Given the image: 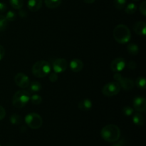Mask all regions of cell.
<instances>
[{
    "mask_svg": "<svg viewBox=\"0 0 146 146\" xmlns=\"http://www.w3.org/2000/svg\"><path fill=\"white\" fill-rule=\"evenodd\" d=\"M113 37L115 41L121 44H127L131 38L129 28L125 24H118L113 29Z\"/></svg>",
    "mask_w": 146,
    "mask_h": 146,
    "instance_id": "2",
    "label": "cell"
},
{
    "mask_svg": "<svg viewBox=\"0 0 146 146\" xmlns=\"http://www.w3.org/2000/svg\"><path fill=\"white\" fill-rule=\"evenodd\" d=\"M58 78V74H57L56 73L53 72V73H51V74H49L48 79H49V81H51V82H52V83L56 82V81H57Z\"/></svg>",
    "mask_w": 146,
    "mask_h": 146,
    "instance_id": "30",
    "label": "cell"
},
{
    "mask_svg": "<svg viewBox=\"0 0 146 146\" xmlns=\"http://www.w3.org/2000/svg\"><path fill=\"white\" fill-rule=\"evenodd\" d=\"M4 54H5V50L4 48L1 45H0V61L2 60V58H4Z\"/></svg>",
    "mask_w": 146,
    "mask_h": 146,
    "instance_id": "36",
    "label": "cell"
},
{
    "mask_svg": "<svg viewBox=\"0 0 146 146\" xmlns=\"http://www.w3.org/2000/svg\"><path fill=\"white\" fill-rule=\"evenodd\" d=\"M8 146H10V145H8Z\"/></svg>",
    "mask_w": 146,
    "mask_h": 146,
    "instance_id": "40",
    "label": "cell"
},
{
    "mask_svg": "<svg viewBox=\"0 0 146 146\" xmlns=\"http://www.w3.org/2000/svg\"><path fill=\"white\" fill-rule=\"evenodd\" d=\"M121 88L118 82H109L103 87L102 93L105 96L112 97L117 95L121 91Z\"/></svg>",
    "mask_w": 146,
    "mask_h": 146,
    "instance_id": "6",
    "label": "cell"
},
{
    "mask_svg": "<svg viewBox=\"0 0 146 146\" xmlns=\"http://www.w3.org/2000/svg\"><path fill=\"white\" fill-rule=\"evenodd\" d=\"M127 51L131 55L135 56L139 52V47L136 44L131 43L127 45Z\"/></svg>",
    "mask_w": 146,
    "mask_h": 146,
    "instance_id": "17",
    "label": "cell"
},
{
    "mask_svg": "<svg viewBox=\"0 0 146 146\" xmlns=\"http://www.w3.org/2000/svg\"><path fill=\"white\" fill-rule=\"evenodd\" d=\"M128 67L129 69H131V70H133V69H135L137 67V64L134 61H131L128 62Z\"/></svg>",
    "mask_w": 146,
    "mask_h": 146,
    "instance_id": "32",
    "label": "cell"
},
{
    "mask_svg": "<svg viewBox=\"0 0 146 146\" xmlns=\"http://www.w3.org/2000/svg\"><path fill=\"white\" fill-rule=\"evenodd\" d=\"M122 112L125 115H126V116H131V115H132L133 114L134 109L133 108H132V107L126 106L123 108Z\"/></svg>",
    "mask_w": 146,
    "mask_h": 146,
    "instance_id": "27",
    "label": "cell"
},
{
    "mask_svg": "<svg viewBox=\"0 0 146 146\" xmlns=\"http://www.w3.org/2000/svg\"><path fill=\"white\" fill-rule=\"evenodd\" d=\"M133 1H139V0H133Z\"/></svg>",
    "mask_w": 146,
    "mask_h": 146,
    "instance_id": "39",
    "label": "cell"
},
{
    "mask_svg": "<svg viewBox=\"0 0 146 146\" xmlns=\"http://www.w3.org/2000/svg\"><path fill=\"white\" fill-rule=\"evenodd\" d=\"M14 82L19 88H26L29 86L30 80L26 74L23 73H18L14 76Z\"/></svg>",
    "mask_w": 146,
    "mask_h": 146,
    "instance_id": "8",
    "label": "cell"
},
{
    "mask_svg": "<svg viewBox=\"0 0 146 146\" xmlns=\"http://www.w3.org/2000/svg\"><path fill=\"white\" fill-rule=\"evenodd\" d=\"M118 84H119L121 88H122L125 91H131V90L133 88L134 86H135L134 81L132 79L128 78H125V77H123L118 81Z\"/></svg>",
    "mask_w": 146,
    "mask_h": 146,
    "instance_id": "11",
    "label": "cell"
},
{
    "mask_svg": "<svg viewBox=\"0 0 146 146\" xmlns=\"http://www.w3.org/2000/svg\"><path fill=\"white\" fill-rule=\"evenodd\" d=\"M26 124L31 129L36 130L41 128L43 124V119L41 115L36 113H29L24 118Z\"/></svg>",
    "mask_w": 146,
    "mask_h": 146,
    "instance_id": "5",
    "label": "cell"
},
{
    "mask_svg": "<svg viewBox=\"0 0 146 146\" xmlns=\"http://www.w3.org/2000/svg\"><path fill=\"white\" fill-rule=\"evenodd\" d=\"M51 70V66L48 61L45 60L38 61L33 65L31 71L34 76L37 78H44L49 74Z\"/></svg>",
    "mask_w": 146,
    "mask_h": 146,
    "instance_id": "3",
    "label": "cell"
},
{
    "mask_svg": "<svg viewBox=\"0 0 146 146\" xmlns=\"http://www.w3.org/2000/svg\"><path fill=\"white\" fill-rule=\"evenodd\" d=\"M133 107L137 112H144L146 109V100L141 96H137L133 101Z\"/></svg>",
    "mask_w": 146,
    "mask_h": 146,
    "instance_id": "10",
    "label": "cell"
},
{
    "mask_svg": "<svg viewBox=\"0 0 146 146\" xmlns=\"http://www.w3.org/2000/svg\"><path fill=\"white\" fill-rule=\"evenodd\" d=\"M6 116V111L4 107L0 106V121L4 119Z\"/></svg>",
    "mask_w": 146,
    "mask_h": 146,
    "instance_id": "31",
    "label": "cell"
},
{
    "mask_svg": "<svg viewBox=\"0 0 146 146\" xmlns=\"http://www.w3.org/2000/svg\"><path fill=\"white\" fill-rule=\"evenodd\" d=\"M137 11V6L134 3H130L125 7V11L128 14H133Z\"/></svg>",
    "mask_w": 146,
    "mask_h": 146,
    "instance_id": "23",
    "label": "cell"
},
{
    "mask_svg": "<svg viewBox=\"0 0 146 146\" xmlns=\"http://www.w3.org/2000/svg\"><path fill=\"white\" fill-rule=\"evenodd\" d=\"M19 17H21V18H24V17H27V13L25 10L21 8L20 9H19Z\"/></svg>",
    "mask_w": 146,
    "mask_h": 146,
    "instance_id": "34",
    "label": "cell"
},
{
    "mask_svg": "<svg viewBox=\"0 0 146 146\" xmlns=\"http://www.w3.org/2000/svg\"><path fill=\"white\" fill-rule=\"evenodd\" d=\"M125 66H126L125 60L123 58L118 57L112 61L110 67H111V71H113L114 73H120L125 68Z\"/></svg>",
    "mask_w": 146,
    "mask_h": 146,
    "instance_id": "9",
    "label": "cell"
},
{
    "mask_svg": "<svg viewBox=\"0 0 146 146\" xmlns=\"http://www.w3.org/2000/svg\"><path fill=\"white\" fill-rule=\"evenodd\" d=\"M0 146H1V145H0Z\"/></svg>",
    "mask_w": 146,
    "mask_h": 146,
    "instance_id": "41",
    "label": "cell"
},
{
    "mask_svg": "<svg viewBox=\"0 0 146 146\" xmlns=\"http://www.w3.org/2000/svg\"><path fill=\"white\" fill-rule=\"evenodd\" d=\"M43 4L42 0H29L27 7L31 11L36 12L41 8Z\"/></svg>",
    "mask_w": 146,
    "mask_h": 146,
    "instance_id": "14",
    "label": "cell"
},
{
    "mask_svg": "<svg viewBox=\"0 0 146 146\" xmlns=\"http://www.w3.org/2000/svg\"><path fill=\"white\" fill-rule=\"evenodd\" d=\"M29 90L32 92H38L41 90L42 86H41V84H40L38 81H32V82H30L29 84Z\"/></svg>",
    "mask_w": 146,
    "mask_h": 146,
    "instance_id": "20",
    "label": "cell"
},
{
    "mask_svg": "<svg viewBox=\"0 0 146 146\" xmlns=\"http://www.w3.org/2000/svg\"><path fill=\"white\" fill-rule=\"evenodd\" d=\"M7 9V7L6 4L2 2H0V13L4 12Z\"/></svg>",
    "mask_w": 146,
    "mask_h": 146,
    "instance_id": "35",
    "label": "cell"
},
{
    "mask_svg": "<svg viewBox=\"0 0 146 146\" xmlns=\"http://www.w3.org/2000/svg\"><path fill=\"white\" fill-rule=\"evenodd\" d=\"M133 31L138 35L145 36L146 34V24L145 21H137L133 25Z\"/></svg>",
    "mask_w": 146,
    "mask_h": 146,
    "instance_id": "13",
    "label": "cell"
},
{
    "mask_svg": "<svg viewBox=\"0 0 146 146\" xmlns=\"http://www.w3.org/2000/svg\"><path fill=\"white\" fill-rule=\"evenodd\" d=\"M133 122L135 125H138V126H143L145 123V118L141 113H135L133 116Z\"/></svg>",
    "mask_w": 146,
    "mask_h": 146,
    "instance_id": "16",
    "label": "cell"
},
{
    "mask_svg": "<svg viewBox=\"0 0 146 146\" xmlns=\"http://www.w3.org/2000/svg\"><path fill=\"white\" fill-rule=\"evenodd\" d=\"M30 101L34 105H39L42 102V97L38 94H34L30 97Z\"/></svg>",
    "mask_w": 146,
    "mask_h": 146,
    "instance_id": "24",
    "label": "cell"
},
{
    "mask_svg": "<svg viewBox=\"0 0 146 146\" xmlns=\"http://www.w3.org/2000/svg\"><path fill=\"white\" fill-rule=\"evenodd\" d=\"M7 24H8V21L6 19L5 16L0 14V31L5 30Z\"/></svg>",
    "mask_w": 146,
    "mask_h": 146,
    "instance_id": "25",
    "label": "cell"
},
{
    "mask_svg": "<svg viewBox=\"0 0 146 146\" xmlns=\"http://www.w3.org/2000/svg\"><path fill=\"white\" fill-rule=\"evenodd\" d=\"M135 85L136 86L138 87L139 89L143 90H145L146 88V81H145V78L143 76H140L138 77L135 81Z\"/></svg>",
    "mask_w": 146,
    "mask_h": 146,
    "instance_id": "19",
    "label": "cell"
},
{
    "mask_svg": "<svg viewBox=\"0 0 146 146\" xmlns=\"http://www.w3.org/2000/svg\"><path fill=\"white\" fill-rule=\"evenodd\" d=\"M9 3L11 7L14 9H20L24 6V1L23 0H9Z\"/></svg>",
    "mask_w": 146,
    "mask_h": 146,
    "instance_id": "21",
    "label": "cell"
},
{
    "mask_svg": "<svg viewBox=\"0 0 146 146\" xmlns=\"http://www.w3.org/2000/svg\"><path fill=\"white\" fill-rule=\"evenodd\" d=\"M127 0H114V6L117 9L121 10L125 7Z\"/></svg>",
    "mask_w": 146,
    "mask_h": 146,
    "instance_id": "26",
    "label": "cell"
},
{
    "mask_svg": "<svg viewBox=\"0 0 146 146\" xmlns=\"http://www.w3.org/2000/svg\"><path fill=\"white\" fill-rule=\"evenodd\" d=\"M10 122L13 125H19L22 123V118L18 114H12L10 117Z\"/></svg>",
    "mask_w": 146,
    "mask_h": 146,
    "instance_id": "22",
    "label": "cell"
},
{
    "mask_svg": "<svg viewBox=\"0 0 146 146\" xmlns=\"http://www.w3.org/2000/svg\"><path fill=\"white\" fill-rule=\"evenodd\" d=\"M101 135L106 142L115 143L118 141L121 137V130L116 125L109 124L102 128Z\"/></svg>",
    "mask_w": 146,
    "mask_h": 146,
    "instance_id": "1",
    "label": "cell"
},
{
    "mask_svg": "<svg viewBox=\"0 0 146 146\" xmlns=\"http://www.w3.org/2000/svg\"><path fill=\"white\" fill-rule=\"evenodd\" d=\"M111 146H125V145H124L123 141H118V142L115 143L114 144H113Z\"/></svg>",
    "mask_w": 146,
    "mask_h": 146,
    "instance_id": "37",
    "label": "cell"
},
{
    "mask_svg": "<svg viewBox=\"0 0 146 146\" xmlns=\"http://www.w3.org/2000/svg\"><path fill=\"white\" fill-rule=\"evenodd\" d=\"M122 78H123V76L121 75L120 73H115V74H114L113 78L116 82L118 83V81H119Z\"/></svg>",
    "mask_w": 146,
    "mask_h": 146,
    "instance_id": "33",
    "label": "cell"
},
{
    "mask_svg": "<svg viewBox=\"0 0 146 146\" xmlns=\"http://www.w3.org/2000/svg\"><path fill=\"white\" fill-rule=\"evenodd\" d=\"M68 67V63L65 58H56L52 62V68L54 72L56 74H61L66 70Z\"/></svg>",
    "mask_w": 146,
    "mask_h": 146,
    "instance_id": "7",
    "label": "cell"
},
{
    "mask_svg": "<svg viewBox=\"0 0 146 146\" xmlns=\"http://www.w3.org/2000/svg\"><path fill=\"white\" fill-rule=\"evenodd\" d=\"M78 108L82 111H88L91 110L93 107L92 101L88 98L83 99L78 103Z\"/></svg>",
    "mask_w": 146,
    "mask_h": 146,
    "instance_id": "15",
    "label": "cell"
},
{
    "mask_svg": "<svg viewBox=\"0 0 146 146\" xmlns=\"http://www.w3.org/2000/svg\"><path fill=\"white\" fill-rule=\"evenodd\" d=\"M44 2L48 8L55 9L61 5V0H44Z\"/></svg>",
    "mask_w": 146,
    "mask_h": 146,
    "instance_id": "18",
    "label": "cell"
},
{
    "mask_svg": "<svg viewBox=\"0 0 146 146\" xmlns=\"http://www.w3.org/2000/svg\"><path fill=\"white\" fill-rule=\"evenodd\" d=\"M5 17L8 21H14L17 18V15H16V13L14 11H7Z\"/></svg>",
    "mask_w": 146,
    "mask_h": 146,
    "instance_id": "28",
    "label": "cell"
},
{
    "mask_svg": "<svg viewBox=\"0 0 146 146\" xmlns=\"http://www.w3.org/2000/svg\"><path fill=\"white\" fill-rule=\"evenodd\" d=\"M29 93L24 90H20L14 94L12 98V104L15 108H22L30 101Z\"/></svg>",
    "mask_w": 146,
    "mask_h": 146,
    "instance_id": "4",
    "label": "cell"
},
{
    "mask_svg": "<svg viewBox=\"0 0 146 146\" xmlns=\"http://www.w3.org/2000/svg\"><path fill=\"white\" fill-rule=\"evenodd\" d=\"M140 11H141V14H143V16L145 17L146 16V1H143L140 5Z\"/></svg>",
    "mask_w": 146,
    "mask_h": 146,
    "instance_id": "29",
    "label": "cell"
},
{
    "mask_svg": "<svg viewBox=\"0 0 146 146\" xmlns=\"http://www.w3.org/2000/svg\"><path fill=\"white\" fill-rule=\"evenodd\" d=\"M69 67L71 71L74 73L80 72L84 68V63L81 59L74 58L70 61Z\"/></svg>",
    "mask_w": 146,
    "mask_h": 146,
    "instance_id": "12",
    "label": "cell"
},
{
    "mask_svg": "<svg viewBox=\"0 0 146 146\" xmlns=\"http://www.w3.org/2000/svg\"><path fill=\"white\" fill-rule=\"evenodd\" d=\"M95 1L96 0H84V2L86 3V4H93V3L95 2Z\"/></svg>",
    "mask_w": 146,
    "mask_h": 146,
    "instance_id": "38",
    "label": "cell"
}]
</instances>
